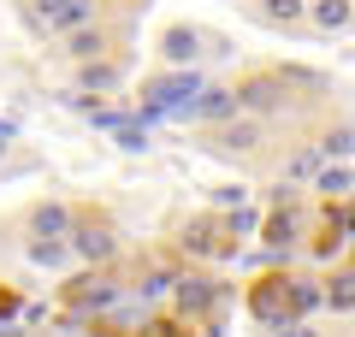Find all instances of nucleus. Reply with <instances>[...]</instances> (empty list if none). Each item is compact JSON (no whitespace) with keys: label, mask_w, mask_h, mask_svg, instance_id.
<instances>
[{"label":"nucleus","mask_w":355,"mask_h":337,"mask_svg":"<svg viewBox=\"0 0 355 337\" xmlns=\"http://www.w3.org/2000/svg\"><path fill=\"white\" fill-rule=\"evenodd\" d=\"M308 302H314V290L291 284V278H261V284L249 290V308L261 313V320H291V313H302Z\"/></svg>","instance_id":"obj_1"},{"label":"nucleus","mask_w":355,"mask_h":337,"mask_svg":"<svg viewBox=\"0 0 355 337\" xmlns=\"http://www.w3.org/2000/svg\"><path fill=\"white\" fill-rule=\"evenodd\" d=\"M83 0H42V18H48V24H83Z\"/></svg>","instance_id":"obj_2"},{"label":"nucleus","mask_w":355,"mask_h":337,"mask_svg":"<svg viewBox=\"0 0 355 337\" xmlns=\"http://www.w3.org/2000/svg\"><path fill=\"white\" fill-rule=\"evenodd\" d=\"M190 95H196V83H184V77H178V83H160V89H154V107L178 112V107H184V101H190Z\"/></svg>","instance_id":"obj_3"},{"label":"nucleus","mask_w":355,"mask_h":337,"mask_svg":"<svg viewBox=\"0 0 355 337\" xmlns=\"http://www.w3.org/2000/svg\"><path fill=\"white\" fill-rule=\"evenodd\" d=\"M142 337H207V331H196L190 320H154V325H148Z\"/></svg>","instance_id":"obj_4"},{"label":"nucleus","mask_w":355,"mask_h":337,"mask_svg":"<svg viewBox=\"0 0 355 337\" xmlns=\"http://www.w3.org/2000/svg\"><path fill=\"white\" fill-rule=\"evenodd\" d=\"M291 237V213H272V219H266V243H284Z\"/></svg>","instance_id":"obj_5"},{"label":"nucleus","mask_w":355,"mask_h":337,"mask_svg":"<svg viewBox=\"0 0 355 337\" xmlns=\"http://www.w3.org/2000/svg\"><path fill=\"white\" fill-rule=\"evenodd\" d=\"M343 18H349L343 0H320V24H343Z\"/></svg>","instance_id":"obj_6"},{"label":"nucleus","mask_w":355,"mask_h":337,"mask_svg":"<svg viewBox=\"0 0 355 337\" xmlns=\"http://www.w3.org/2000/svg\"><path fill=\"white\" fill-rule=\"evenodd\" d=\"M207 302H214L207 284H184V308H207Z\"/></svg>","instance_id":"obj_7"},{"label":"nucleus","mask_w":355,"mask_h":337,"mask_svg":"<svg viewBox=\"0 0 355 337\" xmlns=\"http://www.w3.org/2000/svg\"><path fill=\"white\" fill-rule=\"evenodd\" d=\"M190 48H196V36H184V30L166 42V53H172V60H190Z\"/></svg>","instance_id":"obj_8"},{"label":"nucleus","mask_w":355,"mask_h":337,"mask_svg":"<svg viewBox=\"0 0 355 337\" xmlns=\"http://www.w3.org/2000/svg\"><path fill=\"white\" fill-rule=\"evenodd\" d=\"M0 313H12V296H6V290H0Z\"/></svg>","instance_id":"obj_9"}]
</instances>
